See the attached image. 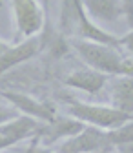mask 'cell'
Returning a JSON list of instances; mask_svg holds the SVG:
<instances>
[{
    "label": "cell",
    "instance_id": "d6986e66",
    "mask_svg": "<svg viewBox=\"0 0 133 153\" xmlns=\"http://www.w3.org/2000/svg\"><path fill=\"white\" fill-rule=\"evenodd\" d=\"M0 7H2V0H0Z\"/></svg>",
    "mask_w": 133,
    "mask_h": 153
},
{
    "label": "cell",
    "instance_id": "9a60e30c",
    "mask_svg": "<svg viewBox=\"0 0 133 153\" xmlns=\"http://www.w3.org/2000/svg\"><path fill=\"white\" fill-rule=\"evenodd\" d=\"M119 48L120 49H126L129 53H133V27L129 33H126L124 36H119Z\"/></svg>",
    "mask_w": 133,
    "mask_h": 153
},
{
    "label": "cell",
    "instance_id": "5bb4252c",
    "mask_svg": "<svg viewBox=\"0 0 133 153\" xmlns=\"http://www.w3.org/2000/svg\"><path fill=\"white\" fill-rule=\"evenodd\" d=\"M122 6V16H126L128 26L133 27V0H120Z\"/></svg>",
    "mask_w": 133,
    "mask_h": 153
},
{
    "label": "cell",
    "instance_id": "2e32d148",
    "mask_svg": "<svg viewBox=\"0 0 133 153\" xmlns=\"http://www.w3.org/2000/svg\"><path fill=\"white\" fill-rule=\"evenodd\" d=\"M6 148H9V142H7L2 135H0V149H6Z\"/></svg>",
    "mask_w": 133,
    "mask_h": 153
},
{
    "label": "cell",
    "instance_id": "52a82bcc",
    "mask_svg": "<svg viewBox=\"0 0 133 153\" xmlns=\"http://www.w3.org/2000/svg\"><path fill=\"white\" fill-rule=\"evenodd\" d=\"M2 97L11 106H15L20 113L29 115V117L40 120V122H49V120H53L56 115H59V113H56V109L51 104L42 102L39 99H33V97H29V95H26V93H20V91L4 89L2 91Z\"/></svg>",
    "mask_w": 133,
    "mask_h": 153
},
{
    "label": "cell",
    "instance_id": "8992f818",
    "mask_svg": "<svg viewBox=\"0 0 133 153\" xmlns=\"http://www.w3.org/2000/svg\"><path fill=\"white\" fill-rule=\"evenodd\" d=\"M42 49H44V38L40 33L29 38H24L20 44L7 46V49L0 53V76L7 73L9 69L35 59Z\"/></svg>",
    "mask_w": 133,
    "mask_h": 153
},
{
    "label": "cell",
    "instance_id": "7a4b0ae2",
    "mask_svg": "<svg viewBox=\"0 0 133 153\" xmlns=\"http://www.w3.org/2000/svg\"><path fill=\"white\" fill-rule=\"evenodd\" d=\"M68 115L82 120L84 124L97 126L100 129H113L129 119L133 115H128L113 106H99V104H88L80 100H69L68 102Z\"/></svg>",
    "mask_w": 133,
    "mask_h": 153
},
{
    "label": "cell",
    "instance_id": "30bf717a",
    "mask_svg": "<svg viewBox=\"0 0 133 153\" xmlns=\"http://www.w3.org/2000/svg\"><path fill=\"white\" fill-rule=\"evenodd\" d=\"M111 106L133 115V75H113L109 82Z\"/></svg>",
    "mask_w": 133,
    "mask_h": 153
},
{
    "label": "cell",
    "instance_id": "4fadbf2b",
    "mask_svg": "<svg viewBox=\"0 0 133 153\" xmlns=\"http://www.w3.org/2000/svg\"><path fill=\"white\" fill-rule=\"evenodd\" d=\"M16 115H20V111H18L15 106H4V104H0V124H4L11 119H15Z\"/></svg>",
    "mask_w": 133,
    "mask_h": 153
},
{
    "label": "cell",
    "instance_id": "ba28073f",
    "mask_svg": "<svg viewBox=\"0 0 133 153\" xmlns=\"http://www.w3.org/2000/svg\"><path fill=\"white\" fill-rule=\"evenodd\" d=\"M40 124H42L40 120L29 117V115L20 113V115H16L15 119L0 124V135L9 142V148H11V146L22 142V140H26L29 137H35L39 128H40Z\"/></svg>",
    "mask_w": 133,
    "mask_h": 153
},
{
    "label": "cell",
    "instance_id": "9c48e42d",
    "mask_svg": "<svg viewBox=\"0 0 133 153\" xmlns=\"http://www.w3.org/2000/svg\"><path fill=\"white\" fill-rule=\"evenodd\" d=\"M108 80H109V75L97 71L93 68H84V69H77V71L69 73L66 76L64 84L68 88H73V89H80V91H86L89 95H97L104 89Z\"/></svg>",
    "mask_w": 133,
    "mask_h": 153
},
{
    "label": "cell",
    "instance_id": "e0dca14e",
    "mask_svg": "<svg viewBox=\"0 0 133 153\" xmlns=\"http://www.w3.org/2000/svg\"><path fill=\"white\" fill-rule=\"evenodd\" d=\"M7 46H9L7 42H4V40H0V53H2L4 49H7Z\"/></svg>",
    "mask_w": 133,
    "mask_h": 153
},
{
    "label": "cell",
    "instance_id": "ac0fdd59",
    "mask_svg": "<svg viewBox=\"0 0 133 153\" xmlns=\"http://www.w3.org/2000/svg\"><path fill=\"white\" fill-rule=\"evenodd\" d=\"M44 2H46V6H48V2H49V0H44Z\"/></svg>",
    "mask_w": 133,
    "mask_h": 153
},
{
    "label": "cell",
    "instance_id": "5b68a950",
    "mask_svg": "<svg viewBox=\"0 0 133 153\" xmlns=\"http://www.w3.org/2000/svg\"><path fill=\"white\" fill-rule=\"evenodd\" d=\"M86 124L79 119L75 117H60V115H56V117L49 122H42L39 131H36V135L33 137L35 142H44L46 148L53 146L55 142L59 140H66L73 135H77V133L84 128Z\"/></svg>",
    "mask_w": 133,
    "mask_h": 153
},
{
    "label": "cell",
    "instance_id": "8fae6325",
    "mask_svg": "<svg viewBox=\"0 0 133 153\" xmlns=\"http://www.w3.org/2000/svg\"><path fill=\"white\" fill-rule=\"evenodd\" d=\"M82 6L93 22L113 24L122 16L120 0H82Z\"/></svg>",
    "mask_w": 133,
    "mask_h": 153
},
{
    "label": "cell",
    "instance_id": "3957f363",
    "mask_svg": "<svg viewBox=\"0 0 133 153\" xmlns=\"http://www.w3.org/2000/svg\"><path fill=\"white\" fill-rule=\"evenodd\" d=\"M13 16L20 38H29L42 33L46 26V11L39 0H13Z\"/></svg>",
    "mask_w": 133,
    "mask_h": 153
},
{
    "label": "cell",
    "instance_id": "277c9868",
    "mask_svg": "<svg viewBox=\"0 0 133 153\" xmlns=\"http://www.w3.org/2000/svg\"><path fill=\"white\" fill-rule=\"evenodd\" d=\"M113 149V146L108 140L106 129H100L97 126L86 124L77 135H73L59 146V151L66 153H82V151H108Z\"/></svg>",
    "mask_w": 133,
    "mask_h": 153
},
{
    "label": "cell",
    "instance_id": "6da1fadb",
    "mask_svg": "<svg viewBox=\"0 0 133 153\" xmlns=\"http://www.w3.org/2000/svg\"><path fill=\"white\" fill-rule=\"evenodd\" d=\"M69 48L77 51L82 62L97 71H102L109 76L113 75H133V60L124 56L117 46L100 44L86 40L79 36H69Z\"/></svg>",
    "mask_w": 133,
    "mask_h": 153
},
{
    "label": "cell",
    "instance_id": "7c38bea8",
    "mask_svg": "<svg viewBox=\"0 0 133 153\" xmlns=\"http://www.w3.org/2000/svg\"><path fill=\"white\" fill-rule=\"evenodd\" d=\"M106 135H108V140L113 146V149L131 144L133 142V119H129L128 122L113 128V129H106Z\"/></svg>",
    "mask_w": 133,
    "mask_h": 153
}]
</instances>
